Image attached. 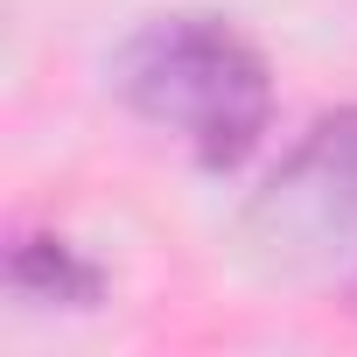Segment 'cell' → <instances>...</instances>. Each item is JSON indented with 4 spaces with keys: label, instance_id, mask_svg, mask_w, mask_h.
Segmentation results:
<instances>
[{
    "label": "cell",
    "instance_id": "1",
    "mask_svg": "<svg viewBox=\"0 0 357 357\" xmlns=\"http://www.w3.org/2000/svg\"><path fill=\"white\" fill-rule=\"evenodd\" d=\"M112 98L175 140L197 168L231 175L273 126V63L266 50L225 15H147L105 56Z\"/></svg>",
    "mask_w": 357,
    "mask_h": 357
},
{
    "label": "cell",
    "instance_id": "2",
    "mask_svg": "<svg viewBox=\"0 0 357 357\" xmlns=\"http://www.w3.org/2000/svg\"><path fill=\"white\" fill-rule=\"evenodd\" d=\"M238 266L259 287L357 301V105L322 112L238 211Z\"/></svg>",
    "mask_w": 357,
    "mask_h": 357
},
{
    "label": "cell",
    "instance_id": "3",
    "mask_svg": "<svg viewBox=\"0 0 357 357\" xmlns=\"http://www.w3.org/2000/svg\"><path fill=\"white\" fill-rule=\"evenodd\" d=\"M8 287H15V301H50V308H91V301H105V273L70 238H43V231L15 238Z\"/></svg>",
    "mask_w": 357,
    "mask_h": 357
}]
</instances>
